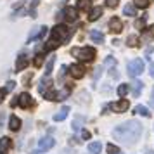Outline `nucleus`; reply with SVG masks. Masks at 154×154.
I'll list each match as a JSON object with an SVG mask.
<instances>
[{
    "label": "nucleus",
    "instance_id": "1",
    "mask_svg": "<svg viewBox=\"0 0 154 154\" xmlns=\"http://www.w3.org/2000/svg\"><path fill=\"white\" fill-rule=\"evenodd\" d=\"M142 135V123L137 119H128L112 130V137L125 146H132Z\"/></svg>",
    "mask_w": 154,
    "mask_h": 154
},
{
    "label": "nucleus",
    "instance_id": "8",
    "mask_svg": "<svg viewBox=\"0 0 154 154\" xmlns=\"http://www.w3.org/2000/svg\"><path fill=\"white\" fill-rule=\"evenodd\" d=\"M109 31H111V33H116V35L123 31V23H121V19H119V17H116V16H114V17H111V19H109Z\"/></svg>",
    "mask_w": 154,
    "mask_h": 154
},
{
    "label": "nucleus",
    "instance_id": "44",
    "mask_svg": "<svg viewBox=\"0 0 154 154\" xmlns=\"http://www.w3.org/2000/svg\"><path fill=\"white\" fill-rule=\"evenodd\" d=\"M151 106L154 107V87H152V94H151Z\"/></svg>",
    "mask_w": 154,
    "mask_h": 154
},
{
    "label": "nucleus",
    "instance_id": "17",
    "mask_svg": "<svg viewBox=\"0 0 154 154\" xmlns=\"http://www.w3.org/2000/svg\"><path fill=\"white\" fill-rule=\"evenodd\" d=\"M49 85H52L50 76H45V75H43V78L40 80V83H38V92H40V94H45V88H47Z\"/></svg>",
    "mask_w": 154,
    "mask_h": 154
},
{
    "label": "nucleus",
    "instance_id": "36",
    "mask_svg": "<svg viewBox=\"0 0 154 154\" xmlns=\"http://www.w3.org/2000/svg\"><path fill=\"white\" fill-rule=\"evenodd\" d=\"M135 28L137 29H144L146 28V16H142V17H139V19L135 21Z\"/></svg>",
    "mask_w": 154,
    "mask_h": 154
},
{
    "label": "nucleus",
    "instance_id": "27",
    "mask_svg": "<svg viewBox=\"0 0 154 154\" xmlns=\"http://www.w3.org/2000/svg\"><path fill=\"white\" fill-rule=\"evenodd\" d=\"M126 45H128V47H139V45H140V43H139V36L130 35L128 38H126Z\"/></svg>",
    "mask_w": 154,
    "mask_h": 154
},
{
    "label": "nucleus",
    "instance_id": "16",
    "mask_svg": "<svg viewBox=\"0 0 154 154\" xmlns=\"http://www.w3.org/2000/svg\"><path fill=\"white\" fill-rule=\"evenodd\" d=\"M68 114H69V106H64L57 114H54V121H63V119L68 118Z\"/></svg>",
    "mask_w": 154,
    "mask_h": 154
},
{
    "label": "nucleus",
    "instance_id": "25",
    "mask_svg": "<svg viewBox=\"0 0 154 154\" xmlns=\"http://www.w3.org/2000/svg\"><path fill=\"white\" fill-rule=\"evenodd\" d=\"M142 31H144V35H142L144 40H152L154 38V24H151L149 28H144Z\"/></svg>",
    "mask_w": 154,
    "mask_h": 154
},
{
    "label": "nucleus",
    "instance_id": "43",
    "mask_svg": "<svg viewBox=\"0 0 154 154\" xmlns=\"http://www.w3.org/2000/svg\"><path fill=\"white\" fill-rule=\"evenodd\" d=\"M29 80H31V75H28L26 78H23V83H26V85H28V83H29Z\"/></svg>",
    "mask_w": 154,
    "mask_h": 154
},
{
    "label": "nucleus",
    "instance_id": "7",
    "mask_svg": "<svg viewBox=\"0 0 154 154\" xmlns=\"http://www.w3.org/2000/svg\"><path fill=\"white\" fill-rule=\"evenodd\" d=\"M17 99H19V106H21L23 109L35 107V100H33V99H31V95H29V94H26V92H23Z\"/></svg>",
    "mask_w": 154,
    "mask_h": 154
},
{
    "label": "nucleus",
    "instance_id": "30",
    "mask_svg": "<svg viewBox=\"0 0 154 154\" xmlns=\"http://www.w3.org/2000/svg\"><path fill=\"white\" fill-rule=\"evenodd\" d=\"M83 123H85L83 116H82V118H80V116H76V119L73 121V130H75V132H78V130L82 128V125H83Z\"/></svg>",
    "mask_w": 154,
    "mask_h": 154
},
{
    "label": "nucleus",
    "instance_id": "14",
    "mask_svg": "<svg viewBox=\"0 0 154 154\" xmlns=\"http://www.w3.org/2000/svg\"><path fill=\"white\" fill-rule=\"evenodd\" d=\"M102 16V7H94L88 11V21H97Z\"/></svg>",
    "mask_w": 154,
    "mask_h": 154
},
{
    "label": "nucleus",
    "instance_id": "31",
    "mask_svg": "<svg viewBox=\"0 0 154 154\" xmlns=\"http://www.w3.org/2000/svg\"><path fill=\"white\" fill-rule=\"evenodd\" d=\"M128 88H130V87H128L126 83H121V85L118 87V90H116V92H118V95H119V97L123 99V97L126 95V94H128Z\"/></svg>",
    "mask_w": 154,
    "mask_h": 154
},
{
    "label": "nucleus",
    "instance_id": "38",
    "mask_svg": "<svg viewBox=\"0 0 154 154\" xmlns=\"http://www.w3.org/2000/svg\"><path fill=\"white\" fill-rule=\"evenodd\" d=\"M16 88V83L14 82H7V83H5V92H12Z\"/></svg>",
    "mask_w": 154,
    "mask_h": 154
},
{
    "label": "nucleus",
    "instance_id": "18",
    "mask_svg": "<svg viewBox=\"0 0 154 154\" xmlns=\"http://www.w3.org/2000/svg\"><path fill=\"white\" fill-rule=\"evenodd\" d=\"M11 147V139L9 137H2L0 139V154H5Z\"/></svg>",
    "mask_w": 154,
    "mask_h": 154
},
{
    "label": "nucleus",
    "instance_id": "11",
    "mask_svg": "<svg viewBox=\"0 0 154 154\" xmlns=\"http://www.w3.org/2000/svg\"><path fill=\"white\" fill-rule=\"evenodd\" d=\"M69 75L73 78H83L85 76V68L82 66V64H71L69 66Z\"/></svg>",
    "mask_w": 154,
    "mask_h": 154
},
{
    "label": "nucleus",
    "instance_id": "13",
    "mask_svg": "<svg viewBox=\"0 0 154 154\" xmlns=\"http://www.w3.org/2000/svg\"><path fill=\"white\" fill-rule=\"evenodd\" d=\"M90 40L94 43H102L104 42V33L99 31V29H92L90 31Z\"/></svg>",
    "mask_w": 154,
    "mask_h": 154
},
{
    "label": "nucleus",
    "instance_id": "37",
    "mask_svg": "<svg viewBox=\"0 0 154 154\" xmlns=\"http://www.w3.org/2000/svg\"><path fill=\"white\" fill-rule=\"evenodd\" d=\"M118 4H119L118 0H106V5H107L109 9H116L118 7Z\"/></svg>",
    "mask_w": 154,
    "mask_h": 154
},
{
    "label": "nucleus",
    "instance_id": "35",
    "mask_svg": "<svg viewBox=\"0 0 154 154\" xmlns=\"http://www.w3.org/2000/svg\"><path fill=\"white\" fill-rule=\"evenodd\" d=\"M106 151H107V154H119V147L114 146V144H107Z\"/></svg>",
    "mask_w": 154,
    "mask_h": 154
},
{
    "label": "nucleus",
    "instance_id": "45",
    "mask_svg": "<svg viewBox=\"0 0 154 154\" xmlns=\"http://www.w3.org/2000/svg\"><path fill=\"white\" fill-rule=\"evenodd\" d=\"M147 154H154V151H147Z\"/></svg>",
    "mask_w": 154,
    "mask_h": 154
},
{
    "label": "nucleus",
    "instance_id": "29",
    "mask_svg": "<svg viewBox=\"0 0 154 154\" xmlns=\"http://www.w3.org/2000/svg\"><path fill=\"white\" fill-rule=\"evenodd\" d=\"M104 66L107 68V69H114V66H116V59L112 56H107L106 57V61H104Z\"/></svg>",
    "mask_w": 154,
    "mask_h": 154
},
{
    "label": "nucleus",
    "instance_id": "28",
    "mask_svg": "<svg viewBox=\"0 0 154 154\" xmlns=\"http://www.w3.org/2000/svg\"><path fill=\"white\" fill-rule=\"evenodd\" d=\"M43 54L42 52H40V54H38V52H36V56H35V59H33V66H35V68H40V66H43V61H45V59H43Z\"/></svg>",
    "mask_w": 154,
    "mask_h": 154
},
{
    "label": "nucleus",
    "instance_id": "21",
    "mask_svg": "<svg viewBox=\"0 0 154 154\" xmlns=\"http://www.w3.org/2000/svg\"><path fill=\"white\" fill-rule=\"evenodd\" d=\"M76 9L78 11H90L92 9V2L90 0H78Z\"/></svg>",
    "mask_w": 154,
    "mask_h": 154
},
{
    "label": "nucleus",
    "instance_id": "6",
    "mask_svg": "<svg viewBox=\"0 0 154 154\" xmlns=\"http://www.w3.org/2000/svg\"><path fill=\"white\" fill-rule=\"evenodd\" d=\"M107 107H109V109H112L114 112H125V111H128L130 102H128L126 99H121V100H118V102H112V104H109Z\"/></svg>",
    "mask_w": 154,
    "mask_h": 154
},
{
    "label": "nucleus",
    "instance_id": "2",
    "mask_svg": "<svg viewBox=\"0 0 154 154\" xmlns=\"http://www.w3.org/2000/svg\"><path fill=\"white\" fill-rule=\"evenodd\" d=\"M71 54L76 56L80 61L83 63H88V61H94L95 59V49L94 47H82V49H71Z\"/></svg>",
    "mask_w": 154,
    "mask_h": 154
},
{
    "label": "nucleus",
    "instance_id": "3",
    "mask_svg": "<svg viewBox=\"0 0 154 154\" xmlns=\"http://www.w3.org/2000/svg\"><path fill=\"white\" fill-rule=\"evenodd\" d=\"M126 71H128V76L137 78L144 71V61L142 59H133V61H130V63L126 64Z\"/></svg>",
    "mask_w": 154,
    "mask_h": 154
},
{
    "label": "nucleus",
    "instance_id": "46",
    "mask_svg": "<svg viewBox=\"0 0 154 154\" xmlns=\"http://www.w3.org/2000/svg\"><path fill=\"white\" fill-rule=\"evenodd\" d=\"M33 154H38V152H33Z\"/></svg>",
    "mask_w": 154,
    "mask_h": 154
},
{
    "label": "nucleus",
    "instance_id": "4",
    "mask_svg": "<svg viewBox=\"0 0 154 154\" xmlns=\"http://www.w3.org/2000/svg\"><path fill=\"white\" fill-rule=\"evenodd\" d=\"M71 35V29H68L66 26L63 24H57L56 28H52V33H50V38H54V40H59V42H64V40H68Z\"/></svg>",
    "mask_w": 154,
    "mask_h": 154
},
{
    "label": "nucleus",
    "instance_id": "26",
    "mask_svg": "<svg viewBox=\"0 0 154 154\" xmlns=\"http://www.w3.org/2000/svg\"><path fill=\"white\" fill-rule=\"evenodd\" d=\"M54 64H56V57L52 56L47 63V68H45V76H50L52 75V69H54Z\"/></svg>",
    "mask_w": 154,
    "mask_h": 154
},
{
    "label": "nucleus",
    "instance_id": "22",
    "mask_svg": "<svg viewBox=\"0 0 154 154\" xmlns=\"http://www.w3.org/2000/svg\"><path fill=\"white\" fill-rule=\"evenodd\" d=\"M61 47V42L59 40H54V38H50L49 42L45 43V49L43 50H56V49H59Z\"/></svg>",
    "mask_w": 154,
    "mask_h": 154
},
{
    "label": "nucleus",
    "instance_id": "9",
    "mask_svg": "<svg viewBox=\"0 0 154 154\" xmlns=\"http://www.w3.org/2000/svg\"><path fill=\"white\" fill-rule=\"evenodd\" d=\"M56 146L54 137H43L42 140H38V151H49Z\"/></svg>",
    "mask_w": 154,
    "mask_h": 154
},
{
    "label": "nucleus",
    "instance_id": "5",
    "mask_svg": "<svg viewBox=\"0 0 154 154\" xmlns=\"http://www.w3.org/2000/svg\"><path fill=\"white\" fill-rule=\"evenodd\" d=\"M47 33V26H40V28H33L31 31H29L28 35V40H26V43H31L33 40H40L43 35Z\"/></svg>",
    "mask_w": 154,
    "mask_h": 154
},
{
    "label": "nucleus",
    "instance_id": "40",
    "mask_svg": "<svg viewBox=\"0 0 154 154\" xmlns=\"http://www.w3.org/2000/svg\"><path fill=\"white\" fill-rule=\"evenodd\" d=\"M100 73H102V69H100V68H95V73H94V80H97V78L100 76Z\"/></svg>",
    "mask_w": 154,
    "mask_h": 154
},
{
    "label": "nucleus",
    "instance_id": "20",
    "mask_svg": "<svg viewBox=\"0 0 154 154\" xmlns=\"http://www.w3.org/2000/svg\"><path fill=\"white\" fill-rule=\"evenodd\" d=\"M102 151V144L100 142H90L88 144V152L90 154H100Z\"/></svg>",
    "mask_w": 154,
    "mask_h": 154
},
{
    "label": "nucleus",
    "instance_id": "41",
    "mask_svg": "<svg viewBox=\"0 0 154 154\" xmlns=\"http://www.w3.org/2000/svg\"><path fill=\"white\" fill-rule=\"evenodd\" d=\"M4 97H5V88H0V102L4 100Z\"/></svg>",
    "mask_w": 154,
    "mask_h": 154
},
{
    "label": "nucleus",
    "instance_id": "12",
    "mask_svg": "<svg viewBox=\"0 0 154 154\" xmlns=\"http://www.w3.org/2000/svg\"><path fill=\"white\" fill-rule=\"evenodd\" d=\"M28 56L26 54H21V56L17 57V61H16V73H21V71H24L26 68H28Z\"/></svg>",
    "mask_w": 154,
    "mask_h": 154
},
{
    "label": "nucleus",
    "instance_id": "39",
    "mask_svg": "<svg viewBox=\"0 0 154 154\" xmlns=\"http://www.w3.org/2000/svg\"><path fill=\"white\" fill-rule=\"evenodd\" d=\"M82 139L88 140V139H90V132H88V130H82Z\"/></svg>",
    "mask_w": 154,
    "mask_h": 154
},
{
    "label": "nucleus",
    "instance_id": "42",
    "mask_svg": "<svg viewBox=\"0 0 154 154\" xmlns=\"http://www.w3.org/2000/svg\"><path fill=\"white\" fill-rule=\"evenodd\" d=\"M149 73H151V76L154 78V63H151V68H149Z\"/></svg>",
    "mask_w": 154,
    "mask_h": 154
},
{
    "label": "nucleus",
    "instance_id": "19",
    "mask_svg": "<svg viewBox=\"0 0 154 154\" xmlns=\"http://www.w3.org/2000/svg\"><path fill=\"white\" fill-rule=\"evenodd\" d=\"M142 87H144V83H142V82H139V80H135V82L132 83V94H133V97H139V95H140Z\"/></svg>",
    "mask_w": 154,
    "mask_h": 154
},
{
    "label": "nucleus",
    "instance_id": "15",
    "mask_svg": "<svg viewBox=\"0 0 154 154\" xmlns=\"http://www.w3.org/2000/svg\"><path fill=\"white\" fill-rule=\"evenodd\" d=\"M9 128H11L12 132H17V130L21 128V119L17 118V116H11V118H9Z\"/></svg>",
    "mask_w": 154,
    "mask_h": 154
},
{
    "label": "nucleus",
    "instance_id": "24",
    "mask_svg": "<svg viewBox=\"0 0 154 154\" xmlns=\"http://www.w3.org/2000/svg\"><path fill=\"white\" fill-rule=\"evenodd\" d=\"M133 112H137V114H140V116H146V118L151 116V112H149V109H147L146 106H135Z\"/></svg>",
    "mask_w": 154,
    "mask_h": 154
},
{
    "label": "nucleus",
    "instance_id": "23",
    "mask_svg": "<svg viewBox=\"0 0 154 154\" xmlns=\"http://www.w3.org/2000/svg\"><path fill=\"white\" fill-rule=\"evenodd\" d=\"M123 14L125 16H137V7H135V4H126L125 9H123Z\"/></svg>",
    "mask_w": 154,
    "mask_h": 154
},
{
    "label": "nucleus",
    "instance_id": "34",
    "mask_svg": "<svg viewBox=\"0 0 154 154\" xmlns=\"http://www.w3.org/2000/svg\"><path fill=\"white\" fill-rule=\"evenodd\" d=\"M69 95V88H63L61 92H57V102H61V100H64V99Z\"/></svg>",
    "mask_w": 154,
    "mask_h": 154
},
{
    "label": "nucleus",
    "instance_id": "10",
    "mask_svg": "<svg viewBox=\"0 0 154 154\" xmlns=\"http://www.w3.org/2000/svg\"><path fill=\"white\" fill-rule=\"evenodd\" d=\"M63 16H64V19H66L68 23H75L78 19V9L76 7H66L64 12H63Z\"/></svg>",
    "mask_w": 154,
    "mask_h": 154
},
{
    "label": "nucleus",
    "instance_id": "32",
    "mask_svg": "<svg viewBox=\"0 0 154 154\" xmlns=\"http://www.w3.org/2000/svg\"><path fill=\"white\" fill-rule=\"evenodd\" d=\"M43 95H45V99H47V100H54V102H57V92L56 90H52V88H50V90L45 92Z\"/></svg>",
    "mask_w": 154,
    "mask_h": 154
},
{
    "label": "nucleus",
    "instance_id": "33",
    "mask_svg": "<svg viewBox=\"0 0 154 154\" xmlns=\"http://www.w3.org/2000/svg\"><path fill=\"white\" fill-rule=\"evenodd\" d=\"M151 4V0H135V7L137 9H147Z\"/></svg>",
    "mask_w": 154,
    "mask_h": 154
}]
</instances>
